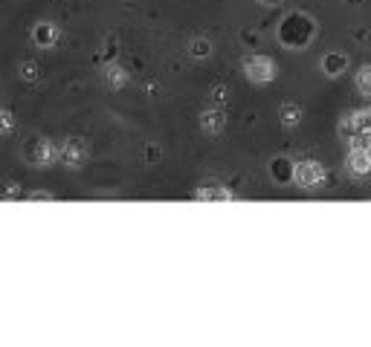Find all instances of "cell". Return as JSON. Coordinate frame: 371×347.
Returning a JSON list of instances; mask_svg holds the SVG:
<instances>
[{
  "label": "cell",
  "mask_w": 371,
  "mask_h": 347,
  "mask_svg": "<svg viewBox=\"0 0 371 347\" xmlns=\"http://www.w3.org/2000/svg\"><path fill=\"white\" fill-rule=\"evenodd\" d=\"M313 21L308 18V15H302V12H293V15H287V18L282 21L279 26V41L290 49H302V46H308L311 38H313Z\"/></svg>",
  "instance_id": "1"
},
{
  "label": "cell",
  "mask_w": 371,
  "mask_h": 347,
  "mask_svg": "<svg viewBox=\"0 0 371 347\" xmlns=\"http://www.w3.org/2000/svg\"><path fill=\"white\" fill-rule=\"evenodd\" d=\"M24 159L29 165H38V168H46V165L58 162V148L50 139H29L24 145Z\"/></svg>",
  "instance_id": "2"
},
{
  "label": "cell",
  "mask_w": 371,
  "mask_h": 347,
  "mask_svg": "<svg viewBox=\"0 0 371 347\" xmlns=\"http://www.w3.org/2000/svg\"><path fill=\"white\" fill-rule=\"evenodd\" d=\"M244 73L255 84H267V81L276 78V61L267 55H247L244 58Z\"/></svg>",
  "instance_id": "3"
},
{
  "label": "cell",
  "mask_w": 371,
  "mask_h": 347,
  "mask_svg": "<svg viewBox=\"0 0 371 347\" xmlns=\"http://www.w3.org/2000/svg\"><path fill=\"white\" fill-rule=\"evenodd\" d=\"M322 179H325V171H322L319 162L304 159V162L293 165V183H296L299 188H319Z\"/></svg>",
  "instance_id": "4"
},
{
  "label": "cell",
  "mask_w": 371,
  "mask_h": 347,
  "mask_svg": "<svg viewBox=\"0 0 371 347\" xmlns=\"http://www.w3.org/2000/svg\"><path fill=\"white\" fill-rule=\"evenodd\" d=\"M87 159V142L78 139V136H70L58 148V162H64L67 168H78V165H85Z\"/></svg>",
  "instance_id": "5"
},
{
  "label": "cell",
  "mask_w": 371,
  "mask_h": 347,
  "mask_svg": "<svg viewBox=\"0 0 371 347\" xmlns=\"http://www.w3.org/2000/svg\"><path fill=\"white\" fill-rule=\"evenodd\" d=\"M32 44L35 46H41V49H50V46H55L58 41H61V32H58V26L55 24H50V21H41V24H35L32 26Z\"/></svg>",
  "instance_id": "6"
},
{
  "label": "cell",
  "mask_w": 371,
  "mask_h": 347,
  "mask_svg": "<svg viewBox=\"0 0 371 347\" xmlns=\"http://www.w3.org/2000/svg\"><path fill=\"white\" fill-rule=\"evenodd\" d=\"M223 125H227V116H223V110H206L200 116V127L206 130V134H221Z\"/></svg>",
  "instance_id": "7"
},
{
  "label": "cell",
  "mask_w": 371,
  "mask_h": 347,
  "mask_svg": "<svg viewBox=\"0 0 371 347\" xmlns=\"http://www.w3.org/2000/svg\"><path fill=\"white\" fill-rule=\"evenodd\" d=\"M348 67V58L343 53H328L325 58H322V70H325V75H343Z\"/></svg>",
  "instance_id": "8"
},
{
  "label": "cell",
  "mask_w": 371,
  "mask_h": 347,
  "mask_svg": "<svg viewBox=\"0 0 371 347\" xmlns=\"http://www.w3.org/2000/svg\"><path fill=\"white\" fill-rule=\"evenodd\" d=\"M348 168L354 174H365L371 168V154L365 151V148H354L351 157H348Z\"/></svg>",
  "instance_id": "9"
},
{
  "label": "cell",
  "mask_w": 371,
  "mask_h": 347,
  "mask_svg": "<svg viewBox=\"0 0 371 347\" xmlns=\"http://www.w3.org/2000/svg\"><path fill=\"white\" fill-rule=\"evenodd\" d=\"M270 174H273V179H276V183H290V179H293V162H287V159H273Z\"/></svg>",
  "instance_id": "10"
},
{
  "label": "cell",
  "mask_w": 371,
  "mask_h": 347,
  "mask_svg": "<svg viewBox=\"0 0 371 347\" xmlns=\"http://www.w3.org/2000/svg\"><path fill=\"white\" fill-rule=\"evenodd\" d=\"M198 200H232V191H227L223 186H206L198 191Z\"/></svg>",
  "instance_id": "11"
},
{
  "label": "cell",
  "mask_w": 371,
  "mask_h": 347,
  "mask_svg": "<svg viewBox=\"0 0 371 347\" xmlns=\"http://www.w3.org/2000/svg\"><path fill=\"white\" fill-rule=\"evenodd\" d=\"M128 81V73L122 70V67H117V64H110V67L105 70V84L107 87H114V90H119L122 84Z\"/></svg>",
  "instance_id": "12"
},
{
  "label": "cell",
  "mask_w": 371,
  "mask_h": 347,
  "mask_svg": "<svg viewBox=\"0 0 371 347\" xmlns=\"http://www.w3.org/2000/svg\"><path fill=\"white\" fill-rule=\"evenodd\" d=\"M189 53H191V58H209L212 55V41L209 38H195L189 44Z\"/></svg>",
  "instance_id": "13"
},
{
  "label": "cell",
  "mask_w": 371,
  "mask_h": 347,
  "mask_svg": "<svg viewBox=\"0 0 371 347\" xmlns=\"http://www.w3.org/2000/svg\"><path fill=\"white\" fill-rule=\"evenodd\" d=\"M299 119H302V107H299V105H284V107H282V122H284L287 127L299 125Z\"/></svg>",
  "instance_id": "14"
},
{
  "label": "cell",
  "mask_w": 371,
  "mask_h": 347,
  "mask_svg": "<svg viewBox=\"0 0 371 347\" xmlns=\"http://www.w3.org/2000/svg\"><path fill=\"white\" fill-rule=\"evenodd\" d=\"M18 73H21L24 81H38V78H41V67H38L35 61H21Z\"/></svg>",
  "instance_id": "15"
},
{
  "label": "cell",
  "mask_w": 371,
  "mask_h": 347,
  "mask_svg": "<svg viewBox=\"0 0 371 347\" xmlns=\"http://www.w3.org/2000/svg\"><path fill=\"white\" fill-rule=\"evenodd\" d=\"M357 90H360L363 96H371V67H363V70L357 73Z\"/></svg>",
  "instance_id": "16"
},
{
  "label": "cell",
  "mask_w": 371,
  "mask_h": 347,
  "mask_svg": "<svg viewBox=\"0 0 371 347\" xmlns=\"http://www.w3.org/2000/svg\"><path fill=\"white\" fill-rule=\"evenodd\" d=\"M12 130H15V116L6 107H0V134H12Z\"/></svg>",
  "instance_id": "17"
},
{
  "label": "cell",
  "mask_w": 371,
  "mask_h": 347,
  "mask_svg": "<svg viewBox=\"0 0 371 347\" xmlns=\"http://www.w3.org/2000/svg\"><path fill=\"white\" fill-rule=\"evenodd\" d=\"M0 197H3V200H12V197H21V186H18V183H6V186H3V191H0Z\"/></svg>",
  "instance_id": "18"
},
{
  "label": "cell",
  "mask_w": 371,
  "mask_h": 347,
  "mask_svg": "<svg viewBox=\"0 0 371 347\" xmlns=\"http://www.w3.org/2000/svg\"><path fill=\"white\" fill-rule=\"evenodd\" d=\"M29 200H32V203H53L55 197H53V194H46V191H32V194H29Z\"/></svg>",
  "instance_id": "19"
},
{
  "label": "cell",
  "mask_w": 371,
  "mask_h": 347,
  "mask_svg": "<svg viewBox=\"0 0 371 347\" xmlns=\"http://www.w3.org/2000/svg\"><path fill=\"white\" fill-rule=\"evenodd\" d=\"M212 98H215L218 105H221V102H227V87H215V90H212Z\"/></svg>",
  "instance_id": "20"
},
{
  "label": "cell",
  "mask_w": 371,
  "mask_h": 347,
  "mask_svg": "<svg viewBox=\"0 0 371 347\" xmlns=\"http://www.w3.org/2000/svg\"><path fill=\"white\" fill-rule=\"evenodd\" d=\"M258 3H264V6H279L282 0H258Z\"/></svg>",
  "instance_id": "21"
}]
</instances>
